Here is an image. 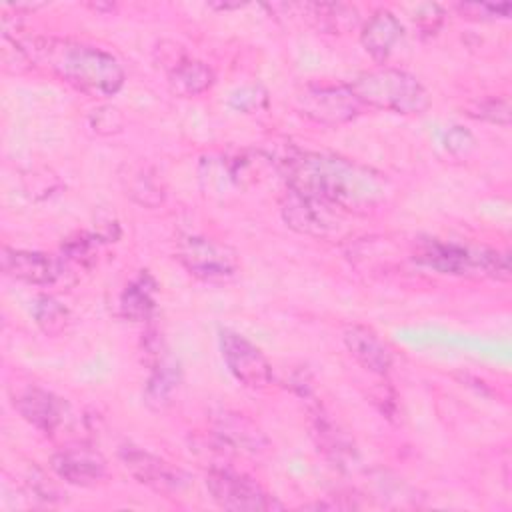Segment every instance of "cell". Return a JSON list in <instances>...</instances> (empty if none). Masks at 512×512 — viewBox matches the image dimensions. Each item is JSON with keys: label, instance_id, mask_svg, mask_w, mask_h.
<instances>
[{"label": "cell", "instance_id": "cell-1", "mask_svg": "<svg viewBox=\"0 0 512 512\" xmlns=\"http://www.w3.org/2000/svg\"><path fill=\"white\" fill-rule=\"evenodd\" d=\"M282 168L290 190L338 210L366 214L386 198V180L378 172L340 156L294 152Z\"/></svg>", "mask_w": 512, "mask_h": 512}, {"label": "cell", "instance_id": "cell-2", "mask_svg": "<svg viewBox=\"0 0 512 512\" xmlns=\"http://www.w3.org/2000/svg\"><path fill=\"white\" fill-rule=\"evenodd\" d=\"M28 64L44 66L48 72L90 96H112L124 84V70L118 60L88 44L62 38L14 40Z\"/></svg>", "mask_w": 512, "mask_h": 512}, {"label": "cell", "instance_id": "cell-3", "mask_svg": "<svg viewBox=\"0 0 512 512\" xmlns=\"http://www.w3.org/2000/svg\"><path fill=\"white\" fill-rule=\"evenodd\" d=\"M414 258L436 272L470 278H510V256L506 252L462 244L452 240H424L418 244Z\"/></svg>", "mask_w": 512, "mask_h": 512}, {"label": "cell", "instance_id": "cell-4", "mask_svg": "<svg viewBox=\"0 0 512 512\" xmlns=\"http://www.w3.org/2000/svg\"><path fill=\"white\" fill-rule=\"evenodd\" d=\"M350 90L362 106L396 114H422L430 106L426 88L408 72L398 68H376L356 76Z\"/></svg>", "mask_w": 512, "mask_h": 512}, {"label": "cell", "instance_id": "cell-5", "mask_svg": "<svg viewBox=\"0 0 512 512\" xmlns=\"http://www.w3.org/2000/svg\"><path fill=\"white\" fill-rule=\"evenodd\" d=\"M206 488L212 500L234 512H270L282 504L270 496L256 480L228 468H212L206 476Z\"/></svg>", "mask_w": 512, "mask_h": 512}, {"label": "cell", "instance_id": "cell-6", "mask_svg": "<svg viewBox=\"0 0 512 512\" xmlns=\"http://www.w3.org/2000/svg\"><path fill=\"white\" fill-rule=\"evenodd\" d=\"M294 104L302 116L326 126L350 122L362 108L348 84L306 86L296 94Z\"/></svg>", "mask_w": 512, "mask_h": 512}, {"label": "cell", "instance_id": "cell-7", "mask_svg": "<svg viewBox=\"0 0 512 512\" xmlns=\"http://www.w3.org/2000/svg\"><path fill=\"white\" fill-rule=\"evenodd\" d=\"M176 258L202 280H228L238 272V254L212 238L186 236L178 242Z\"/></svg>", "mask_w": 512, "mask_h": 512}, {"label": "cell", "instance_id": "cell-8", "mask_svg": "<svg viewBox=\"0 0 512 512\" xmlns=\"http://www.w3.org/2000/svg\"><path fill=\"white\" fill-rule=\"evenodd\" d=\"M280 212L284 222L300 232L314 238H328L332 234H338L342 220L334 206L304 196L296 190H288L280 202Z\"/></svg>", "mask_w": 512, "mask_h": 512}, {"label": "cell", "instance_id": "cell-9", "mask_svg": "<svg viewBox=\"0 0 512 512\" xmlns=\"http://www.w3.org/2000/svg\"><path fill=\"white\" fill-rule=\"evenodd\" d=\"M220 350L228 370L240 384L260 390L272 382V366L268 358L248 338L232 330H222Z\"/></svg>", "mask_w": 512, "mask_h": 512}, {"label": "cell", "instance_id": "cell-10", "mask_svg": "<svg viewBox=\"0 0 512 512\" xmlns=\"http://www.w3.org/2000/svg\"><path fill=\"white\" fill-rule=\"evenodd\" d=\"M120 460L124 468L144 486L158 492H178L188 484V474L166 462L160 456H154L136 446L120 448Z\"/></svg>", "mask_w": 512, "mask_h": 512}, {"label": "cell", "instance_id": "cell-11", "mask_svg": "<svg viewBox=\"0 0 512 512\" xmlns=\"http://www.w3.org/2000/svg\"><path fill=\"white\" fill-rule=\"evenodd\" d=\"M52 470L76 486H94L106 476L104 458L88 446H68L58 450L50 460Z\"/></svg>", "mask_w": 512, "mask_h": 512}, {"label": "cell", "instance_id": "cell-12", "mask_svg": "<svg viewBox=\"0 0 512 512\" xmlns=\"http://www.w3.org/2000/svg\"><path fill=\"white\" fill-rule=\"evenodd\" d=\"M294 16L318 32L324 34H346L360 24L358 8L344 2H304V4H286Z\"/></svg>", "mask_w": 512, "mask_h": 512}, {"label": "cell", "instance_id": "cell-13", "mask_svg": "<svg viewBox=\"0 0 512 512\" xmlns=\"http://www.w3.org/2000/svg\"><path fill=\"white\" fill-rule=\"evenodd\" d=\"M14 408L40 432L52 434L64 420V404L52 392L38 386H26L14 394Z\"/></svg>", "mask_w": 512, "mask_h": 512}, {"label": "cell", "instance_id": "cell-14", "mask_svg": "<svg viewBox=\"0 0 512 512\" xmlns=\"http://www.w3.org/2000/svg\"><path fill=\"white\" fill-rule=\"evenodd\" d=\"M212 428L220 442L244 454H262L268 446L264 432L250 418L238 412L220 410L212 416Z\"/></svg>", "mask_w": 512, "mask_h": 512}, {"label": "cell", "instance_id": "cell-15", "mask_svg": "<svg viewBox=\"0 0 512 512\" xmlns=\"http://www.w3.org/2000/svg\"><path fill=\"white\" fill-rule=\"evenodd\" d=\"M342 338H344L346 350L362 368L374 374H386L390 370L392 352L372 328L362 324H352V326H346Z\"/></svg>", "mask_w": 512, "mask_h": 512}, {"label": "cell", "instance_id": "cell-16", "mask_svg": "<svg viewBox=\"0 0 512 512\" xmlns=\"http://www.w3.org/2000/svg\"><path fill=\"white\" fill-rule=\"evenodd\" d=\"M2 270L20 282L26 284H52L58 276V264L42 252L34 250H16V248H2Z\"/></svg>", "mask_w": 512, "mask_h": 512}, {"label": "cell", "instance_id": "cell-17", "mask_svg": "<svg viewBox=\"0 0 512 512\" xmlns=\"http://www.w3.org/2000/svg\"><path fill=\"white\" fill-rule=\"evenodd\" d=\"M402 36V24L390 10H376L362 26L360 42L364 50L378 62L386 60L394 44Z\"/></svg>", "mask_w": 512, "mask_h": 512}, {"label": "cell", "instance_id": "cell-18", "mask_svg": "<svg viewBox=\"0 0 512 512\" xmlns=\"http://www.w3.org/2000/svg\"><path fill=\"white\" fill-rule=\"evenodd\" d=\"M310 416H312V436L318 448L340 466L354 460L356 450L352 440L346 436V432H342L338 424L328 414H324L322 408H314Z\"/></svg>", "mask_w": 512, "mask_h": 512}, {"label": "cell", "instance_id": "cell-19", "mask_svg": "<svg viewBox=\"0 0 512 512\" xmlns=\"http://www.w3.org/2000/svg\"><path fill=\"white\" fill-rule=\"evenodd\" d=\"M168 84L178 96H198L214 84V72L200 60L180 58L168 72Z\"/></svg>", "mask_w": 512, "mask_h": 512}, {"label": "cell", "instance_id": "cell-20", "mask_svg": "<svg viewBox=\"0 0 512 512\" xmlns=\"http://www.w3.org/2000/svg\"><path fill=\"white\" fill-rule=\"evenodd\" d=\"M178 386V364L162 352L160 344L152 352V374L146 386V398L150 404H164L168 402L172 390Z\"/></svg>", "mask_w": 512, "mask_h": 512}, {"label": "cell", "instance_id": "cell-21", "mask_svg": "<svg viewBox=\"0 0 512 512\" xmlns=\"http://www.w3.org/2000/svg\"><path fill=\"white\" fill-rule=\"evenodd\" d=\"M154 290L156 282L150 274L142 272L136 280H132L120 298V310L130 320H146L154 310Z\"/></svg>", "mask_w": 512, "mask_h": 512}, {"label": "cell", "instance_id": "cell-22", "mask_svg": "<svg viewBox=\"0 0 512 512\" xmlns=\"http://www.w3.org/2000/svg\"><path fill=\"white\" fill-rule=\"evenodd\" d=\"M32 314H34V320L40 326V330L48 336L62 334L70 322L68 310L58 300H54L50 296L38 298L32 308Z\"/></svg>", "mask_w": 512, "mask_h": 512}, {"label": "cell", "instance_id": "cell-23", "mask_svg": "<svg viewBox=\"0 0 512 512\" xmlns=\"http://www.w3.org/2000/svg\"><path fill=\"white\" fill-rule=\"evenodd\" d=\"M468 114L492 124H502V126L510 124V104L506 98H486L474 104Z\"/></svg>", "mask_w": 512, "mask_h": 512}, {"label": "cell", "instance_id": "cell-24", "mask_svg": "<svg viewBox=\"0 0 512 512\" xmlns=\"http://www.w3.org/2000/svg\"><path fill=\"white\" fill-rule=\"evenodd\" d=\"M268 92L262 86H244L230 96V106L240 112H258L266 108Z\"/></svg>", "mask_w": 512, "mask_h": 512}, {"label": "cell", "instance_id": "cell-25", "mask_svg": "<svg viewBox=\"0 0 512 512\" xmlns=\"http://www.w3.org/2000/svg\"><path fill=\"white\" fill-rule=\"evenodd\" d=\"M460 14L464 16H470V18H480V20H486V18H500V16H508V12L512 10L510 4H488V2H482V4H458L456 6Z\"/></svg>", "mask_w": 512, "mask_h": 512}, {"label": "cell", "instance_id": "cell-26", "mask_svg": "<svg viewBox=\"0 0 512 512\" xmlns=\"http://www.w3.org/2000/svg\"><path fill=\"white\" fill-rule=\"evenodd\" d=\"M444 20V10L438 4H422L414 14V24L424 34H434Z\"/></svg>", "mask_w": 512, "mask_h": 512}, {"label": "cell", "instance_id": "cell-27", "mask_svg": "<svg viewBox=\"0 0 512 512\" xmlns=\"http://www.w3.org/2000/svg\"><path fill=\"white\" fill-rule=\"evenodd\" d=\"M92 126L100 134H112V132H118L122 128V116L118 114L116 108L102 106V108L94 110Z\"/></svg>", "mask_w": 512, "mask_h": 512}, {"label": "cell", "instance_id": "cell-28", "mask_svg": "<svg viewBox=\"0 0 512 512\" xmlns=\"http://www.w3.org/2000/svg\"><path fill=\"white\" fill-rule=\"evenodd\" d=\"M150 194L154 196V200H156L158 204L162 202V188H160V184H158L152 176H146V174L138 176L136 182H134V186H132V196H134L138 202L150 206V198H148Z\"/></svg>", "mask_w": 512, "mask_h": 512}, {"label": "cell", "instance_id": "cell-29", "mask_svg": "<svg viewBox=\"0 0 512 512\" xmlns=\"http://www.w3.org/2000/svg\"><path fill=\"white\" fill-rule=\"evenodd\" d=\"M474 144V138L468 130L460 128V126H454L448 134H446V148L452 150L454 154H464L472 148Z\"/></svg>", "mask_w": 512, "mask_h": 512}]
</instances>
